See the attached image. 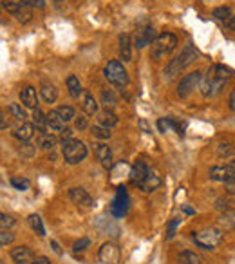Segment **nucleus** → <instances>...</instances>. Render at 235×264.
Instances as JSON below:
<instances>
[{"label":"nucleus","mask_w":235,"mask_h":264,"mask_svg":"<svg viewBox=\"0 0 235 264\" xmlns=\"http://www.w3.org/2000/svg\"><path fill=\"white\" fill-rule=\"evenodd\" d=\"M101 219H103L105 226H103V224H100V223H96V228L100 230L101 233H105V235L118 237V233H120V228H118V226H116V224L112 223L111 219H107V217H101Z\"/></svg>","instance_id":"nucleus-25"},{"label":"nucleus","mask_w":235,"mask_h":264,"mask_svg":"<svg viewBox=\"0 0 235 264\" xmlns=\"http://www.w3.org/2000/svg\"><path fill=\"white\" fill-rule=\"evenodd\" d=\"M185 212H187V214H194V210L188 208V206H185Z\"/></svg>","instance_id":"nucleus-55"},{"label":"nucleus","mask_w":235,"mask_h":264,"mask_svg":"<svg viewBox=\"0 0 235 264\" xmlns=\"http://www.w3.org/2000/svg\"><path fill=\"white\" fill-rule=\"evenodd\" d=\"M13 241H15V233L8 232V230H2V233H0V244H2V246H8Z\"/></svg>","instance_id":"nucleus-40"},{"label":"nucleus","mask_w":235,"mask_h":264,"mask_svg":"<svg viewBox=\"0 0 235 264\" xmlns=\"http://www.w3.org/2000/svg\"><path fill=\"white\" fill-rule=\"evenodd\" d=\"M56 145V138L49 132H38L36 136V147L42 148V150H53Z\"/></svg>","instance_id":"nucleus-19"},{"label":"nucleus","mask_w":235,"mask_h":264,"mask_svg":"<svg viewBox=\"0 0 235 264\" xmlns=\"http://www.w3.org/2000/svg\"><path fill=\"white\" fill-rule=\"evenodd\" d=\"M82 107H84V112L87 116H94L96 112H98V101L94 100V96L89 91L84 92V103H82Z\"/></svg>","instance_id":"nucleus-22"},{"label":"nucleus","mask_w":235,"mask_h":264,"mask_svg":"<svg viewBox=\"0 0 235 264\" xmlns=\"http://www.w3.org/2000/svg\"><path fill=\"white\" fill-rule=\"evenodd\" d=\"M9 112H11V116L18 121H24L25 120V111L22 109L20 103H9Z\"/></svg>","instance_id":"nucleus-35"},{"label":"nucleus","mask_w":235,"mask_h":264,"mask_svg":"<svg viewBox=\"0 0 235 264\" xmlns=\"http://www.w3.org/2000/svg\"><path fill=\"white\" fill-rule=\"evenodd\" d=\"M13 136L16 138V140H20L22 143H25V141H29L33 136H35V125L33 123H28V121H22L20 127H16L15 132H13Z\"/></svg>","instance_id":"nucleus-16"},{"label":"nucleus","mask_w":235,"mask_h":264,"mask_svg":"<svg viewBox=\"0 0 235 264\" xmlns=\"http://www.w3.org/2000/svg\"><path fill=\"white\" fill-rule=\"evenodd\" d=\"M24 2L22 0H2V8L6 9L8 13H11L13 16L16 15V13L20 11L22 8H24Z\"/></svg>","instance_id":"nucleus-29"},{"label":"nucleus","mask_w":235,"mask_h":264,"mask_svg":"<svg viewBox=\"0 0 235 264\" xmlns=\"http://www.w3.org/2000/svg\"><path fill=\"white\" fill-rule=\"evenodd\" d=\"M161 183H163V181H161L160 176H155V174H150V176L145 179V183L141 184L140 188L143 190V192L150 194V192H154V190H158V188L161 187Z\"/></svg>","instance_id":"nucleus-26"},{"label":"nucleus","mask_w":235,"mask_h":264,"mask_svg":"<svg viewBox=\"0 0 235 264\" xmlns=\"http://www.w3.org/2000/svg\"><path fill=\"white\" fill-rule=\"evenodd\" d=\"M94 154H96V157H98V161L101 163V167L103 168H111L112 167V150H111V147L109 145H105V143H98V145H94Z\"/></svg>","instance_id":"nucleus-15"},{"label":"nucleus","mask_w":235,"mask_h":264,"mask_svg":"<svg viewBox=\"0 0 235 264\" xmlns=\"http://www.w3.org/2000/svg\"><path fill=\"white\" fill-rule=\"evenodd\" d=\"M47 128L51 132H62L65 128V121L62 120V116L58 114L56 109L47 114Z\"/></svg>","instance_id":"nucleus-18"},{"label":"nucleus","mask_w":235,"mask_h":264,"mask_svg":"<svg viewBox=\"0 0 235 264\" xmlns=\"http://www.w3.org/2000/svg\"><path fill=\"white\" fill-rule=\"evenodd\" d=\"M158 128H160V132H168L170 130V121H168V118H160V120H158Z\"/></svg>","instance_id":"nucleus-44"},{"label":"nucleus","mask_w":235,"mask_h":264,"mask_svg":"<svg viewBox=\"0 0 235 264\" xmlns=\"http://www.w3.org/2000/svg\"><path fill=\"white\" fill-rule=\"evenodd\" d=\"M69 199H71L78 208L91 210L92 206H94V201H92V197L89 196V192L80 187H74L69 190Z\"/></svg>","instance_id":"nucleus-10"},{"label":"nucleus","mask_w":235,"mask_h":264,"mask_svg":"<svg viewBox=\"0 0 235 264\" xmlns=\"http://www.w3.org/2000/svg\"><path fill=\"white\" fill-rule=\"evenodd\" d=\"M101 103L105 105V109H114L116 103H118V98H116V94L112 91H107V89H103L101 91Z\"/></svg>","instance_id":"nucleus-30"},{"label":"nucleus","mask_w":235,"mask_h":264,"mask_svg":"<svg viewBox=\"0 0 235 264\" xmlns=\"http://www.w3.org/2000/svg\"><path fill=\"white\" fill-rule=\"evenodd\" d=\"M11 226H15V219H13L11 216H8V214H2V216H0V228L8 230L11 228Z\"/></svg>","instance_id":"nucleus-38"},{"label":"nucleus","mask_w":235,"mask_h":264,"mask_svg":"<svg viewBox=\"0 0 235 264\" xmlns=\"http://www.w3.org/2000/svg\"><path fill=\"white\" fill-rule=\"evenodd\" d=\"M35 150H36V148L33 147V145H29L28 141H25V143H22V145H20V152L24 154V156H28V157H31L33 154H35Z\"/></svg>","instance_id":"nucleus-43"},{"label":"nucleus","mask_w":235,"mask_h":264,"mask_svg":"<svg viewBox=\"0 0 235 264\" xmlns=\"http://www.w3.org/2000/svg\"><path fill=\"white\" fill-rule=\"evenodd\" d=\"M197 56H199L197 49H195L192 44H188L187 47L181 51V55H177L174 60H170L167 64V67H165V78H167V80H172V78H175L181 71H185L188 65L194 64Z\"/></svg>","instance_id":"nucleus-2"},{"label":"nucleus","mask_w":235,"mask_h":264,"mask_svg":"<svg viewBox=\"0 0 235 264\" xmlns=\"http://www.w3.org/2000/svg\"><path fill=\"white\" fill-rule=\"evenodd\" d=\"M179 224V219H172L167 226V239H172L175 235V226Z\"/></svg>","instance_id":"nucleus-41"},{"label":"nucleus","mask_w":235,"mask_h":264,"mask_svg":"<svg viewBox=\"0 0 235 264\" xmlns=\"http://www.w3.org/2000/svg\"><path fill=\"white\" fill-rule=\"evenodd\" d=\"M55 2H64V0H55Z\"/></svg>","instance_id":"nucleus-56"},{"label":"nucleus","mask_w":235,"mask_h":264,"mask_svg":"<svg viewBox=\"0 0 235 264\" xmlns=\"http://www.w3.org/2000/svg\"><path fill=\"white\" fill-rule=\"evenodd\" d=\"M179 262L181 264H201V257L195 252H190V250H185L179 255Z\"/></svg>","instance_id":"nucleus-31"},{"label":"nucleus","mask_w":235,"mask_h":264,"mask_svg":"<svg viewBox=\"0 0 235 264\" xmlns=\"http://www.w3.org/2000/svg\"><path fill=\"white\" fill-rule=\"evenodd\" d=\"M158 38L154 33V28L152 25H145V28H140L136 31V38H134V45L138 49H143L147 45L154 44V40Z\"/></svg>","instance_id":"nucleus-12"},{"label":"nucleus","mask_w":235,"mask_h":264,"mask_svg":"<svg viewBox=\"0 0 235 264\" xmlns=\"http://www.w3.org/2000/svg\"><path fill=\"white\" fill-rule=\"evenodd\" d=\"M140 125H141V127H143V130L147 132V134H150V128H148L147 121H145V120H141V121H140Z\"/></svg>","instance_id":"nucleus-54"},{"label":"nucleus","mask_w":235,"mask_h":264,"mask_svg":"<svg viewBox=\"0 0 235 264\" xmlns=\"http://www.w3.org/2000/svg\"><path fill=\"white\" fill-rule=\"evenodd\" d=\"M201 76H203V72H201V71H195V72H190V74H185V76L181 78L179 85H177V96H179V98H187L188 94H190V92L201 84Z\"/></svg>","instance_id":"nucleus-8"},{"label":"nucleus","mask_w":235,"mask_h":264,"mask_svg":"<svg viewBox=\"0 0 235 264\" xmlns=\"http://www.w3.org/2000/svg\"><path fill=\"white\" fill-rule=\"evenodd\" d=\"M219 226L221 230H235V210H228V212H224L223 216L219 217Z\"/></svg>","instance_id":"nucleus-24"},{"label":"nucleus","mask_w":235,"mask_h":264,"mask_svg":"<svg viewBox=\"0 0 235 264\" xmlns=\"http://www.w3.org/2000/svg\"><path fill=\"white\" fill-rule=\"evenodd\" d=\"M98 259L103 264H120L121 259V250L116 243H103L101 244L100 252H98Z\"/></svg>","instance_id":"nucleus-7"},{"label":"nucleus","mask_w":235,"mask_h":264,"mask_svg":"<svg viewBox=\"0 0 235 264\" xmlns=\"http://www.w3.org/2000/svg\"><path fill=\"white\" fill-rule=\"evenodd\" d=\"M40 96L45 103L51 105V103H55L56 98H58V91H56V87L53 84H44L40 87Z\"/></svg>","instance_id":"nucleus-23"},{"label":"nucleus","mask_w":235,"mask_h":264,"mask_svg":"<svg viewBox=\"0 0 235 264\" xmlns=\"http://www.w3.org/2000/svg\"><path fill=\"white\" fill-rule=\"evenodd\" d=\"M65 85H67V91L69 94H71V98H80V94L84 92L80 80H78V76H74V74H69L67 80H65Z\"/></svg>","instance_id":"nucleus-21"},{"label":"nucleus","mask_w":235,"mask_h":264,"mask_svg":"<svg viewBox=\"0 0 235 264\" xmlns=\"http://www.w3.org/2000/svg\"><path fill=\"white\" fill-rule=\"evenodd\" d=\"M33 264H51V260H49L45 255H40V257H36V259L33 260Z\"/></svg>","instance_id":"nucleus-51"},{"label":"nucleus","mask_w":235,"mask_h":264,"mask_svg":"<svg viewBox=\"0 0 235 264\" xmlns=\"http://www.w3.org/2000/svg\"><path fill=\"white\" fill-rule=\"evenodd\" d=\"M25 6L29 8H36V9H44L45 8V0H22Z\"/></svg>","instance_id":"nucleus-42"},{"label":"nucleus","mask_w":235,"mask_h":264,"mask_svg":"<svg viewBox=\"0 0 235 264\" xmlns=\"http://www.w3.org/2000/svg\"><path fill=\"white\" fill-rule=\"evenodd\" d=\"M20 101L24 107L28 109H38V94H36V89L31 87V85H28V87H24L20 91Z\"/></svg>","instance_id":"nucleus-14"},{"label":"nucleus","mask_w":235,"mask_h":264,"mask_svg":"<svg viewBox=\"0 0 235 264\" xmlns=\"http://www.w3.org/2000/svg\"><path fill=\"white\" fill-rule=\"evenodd\" d=\"M118 116H116L114 112L111 111V109H105L103 112H101V116H100V123L107 125V127H114V125H118Z\"/></svg>","instance_id":"nucleus-32"},{"label":"nucleus","mask_w":235,"mask_h":264,"mask_svg":"<svg viewBox=\"0 0 235 264\" xmlns=\"http://www.w3.org/2000/svg\"><path fill=\"white\" fill-rule=\"evenodd\" d=\"M33 125H35L36 132H47V114H44V112L40 111V109H35L33 111Z\"/></svg>","instance_id":"nucleus-20"},{"label":"nucleus","mask_w":235,"mask_h":264,"mask_svg":"<svg viewBox=\"0 0 235 264\" xmlns=\"http://www.w3.org/2000/svg\"><path fill=\"white\" fill-rule=\"evenodd\" d=\"M215 206H217V210H223V212H228V210H231V206H230V203H228L226 199H223V197H221V199H217L215 201Z\"/></svg>","instance_id":"nucleus-46"},{"label":"nucleus","mask_w":235,"mask_h":264,"mask_svg":"<svg viewBox=\"0 0 235 264\" xmlns=\"http://www.w3.org/2000/svg\"><path fill=\"white\" fill-rule=\"evenodd\" d=\"M226 25H228V29H231V31H235V15L231 16L230 20L226 22Z\"/></svg>","instance_id":"nucleus-52"},{"label":"nucleus","mask_w":235,"mask_h":264,"mask_svg":"<svg viewBox=\"0 0 235 264\" xmlns=\"http://www.w3.org/2000/svg\"><path fill=\"white\" fill-rule=\"evenodd\" d=\"M120 58L123 62L132 60V42H130V35H127V33L120 35Z\"/></svg>","instance_id":"nucleus-17"},{"label":"nucleus","mask_w":235,"mask_h":264,"mask_svg":"<svg viewBox=\"0 0 235 264\" xmlns=\"http://www.w3.org/2000/svg\"><path fill=\"white\" fill-rule=\"evenodd\" d=\"M230 78H231V69L224 67V65H212L201 76V84H199L201 94L204 98L217 96L224 89V85L228 84Z\"/></svg>","instance_id":"nucleus-1"},{"label":"nucleus","mask_w":235,"mask_h":264,"mask_svg":"<svg viewBox=\"0 0 235 264\" xmlns=\"http://www.w3.org/2000/svg\"><path fill=\"white\" fill-rule=\"evenodd\" d=\"M89 246H91V239H87V237H82L80 241H76V243L72 244V252H74V253L85 252Z\"/></svg>","instance_id":"nucleus-37"},{"label":"nucleus","mask_w":235,"mask_h":264,"mask_svg":"<svg viewBox=\"0 0 235 264\" xmlns=\"http://www.w3.org/2000/svg\"><path fill=\"white\" fill-rule=\"evenodd\" d=\"M11 184L16 188V190H28L29 188V181L28 179H24V177H13L11 179Z\"/></svg>","instance_id":"nucleus-39"},{"label":"nucleus","mask_w":235,"mask_h":264,"mask_svg":"<svg viewBox=\"0 0 235 264\" xmlns=\"http://www.w3.org/2000/svg\"><path fill=\"white\" fill-rule=\"evenodd\" d=\"M8 127H9L8 116H6V112H2V114H0V128H2V130H6Z\"/></svg>","instance_id":"nucleus-49"},{"label":"nucleus","mask_w":235,"mask_h":264,"mask_svg":"<svg viewBox=\"0 0 235 264\" xmlns=\"http://www.w3.org/2000/svg\"><path fill=\"white\" fill-rule=\"evenodd\" d=\"M223 230L217 228V226H212V228H203L199 232H194L192 239L194 243L203 250H214L217 248L223 241Z\"/></svg>","instance_id":"nucleus-3"},{"label":"nucleus","mask_w":235,"mask_h":264,"mask_svg":"<svg viewBox=\"0 0 235 264\" xmlns=\"http://www.w3.org/2000/svg\"><path fill=\"white\" fill-rule=\"evenodd\" d=\"M9 255L15 264H33V260H35V253L29 246H16L11 250Z\"/></svg>","instance_id":"nucleus-13"},{"label":"nucleus","mask_w":235,"mask_h":264,"mask_svg":"<svg viewBox=\"0 0 235 264\" xmlns=\"http://www.w3.org/2000/svg\"><path fill=\"white\" fill-rule=\"evenodd\" d=\"M91 130H92V136L98 138V140H109V138H111V134H112L111 127H107V125H103V123L94 125Z\"/></svg>","instance_id":"nucleus-28"},{"label":"nucleus","mask_w":235,"mask_h":264,"mask_svg":"<svg viewBox=\"0 0 235 264\" xmlns=\"http://www.w3.org/2000/svg\"><path fill=\"white\" fill-rule=\"evenodd\" d=\"M177 45V36L172 35V33H161L158 38L152 44V52L150 56L154 60H160V58H165L167 55H170L172 51Z\"/></svg>","instance_id":"nucleus-5"},{"label":"nucleus","mask_w":235,"mask_h":264,"mask_svg":"<svg viewBox=\"0 0 235 264\" xmlns=\"http://www.w3.org/2000/svg\"><path fill=\"white\" fill-rule=\"evenodd\" d=\"M31 16H33L31 8H29V6H24V8H22L20 11H18V13L15 15V18H16L18 22H22V24H28V22L31 20Z\"/></svg>","instance_id":"nucleus-36"},{"label":"nucleus","mask_w":235,"mask_h":264,"mask_svg":"<svg viewBox=\"0 0 235 264\" xmlns=\"http://www.w3.org/2000/svg\"><path fill=\"white\" fill-rule=\"evenodd\" d=\"M60 140H62V143L72 140V130H71V128H64V130L60 132Z\"/></svg>","instance_id":"nucleus-48"},{"label":"nucleus","mask_w":235,"mask_h":264,"mask_svg":"<svg viewBox=\"0 0 235 264\" xmlns=\"http://www.w3.org/2000/svg\"><path fill=\"white\" fill-rule=\"evenodd\" d=\"M56 111H58V114H60L62 120H64L65 123L76 118V112H74V109H72L71 105H60V107L56 109Z\"/></svg>","instance_id":"nucleus-34"},{"label":"nucleus","mask_w":235,"mask_h":264,"mask_svg":"<svg viewBox=\"0 0 235 264\" xmlns=\"http://www.w3.org/2000/svg\"><path fill=\"white\" fill-rule=\"evenodd\" d=\"M128 194L125 190V187H118L116 190V197L112 199V204H111V212L114 217H123L128 210Z\"/></svg>","instance_id":"nucleus-9"},{"label":"nucleus","mask_w":235,"mask_h":264,"mask_svg":"<svg viewBox=\"0 0 235 264\" xmlns=\"http://www.w3.org/2000/svg\"><path fill=\"white\" fill-rule=\"evenodd\" d=\"M28 221H29V226L33 228V232H36V235H38V237H44L45 235V228H44V223H42L40 216L31 214Z\"/></svg>","instance_id":"nucleus-27"},{"label":"nucleus","mask_w":235,"mask_h":264,"mask_svg":"<svg viewBox=\"0 0 235 264\" xmlns=\"http://www.w3.org/2000/svg\"><path fill=\"white\" fill-rule=\"evenodd\" d=\"M103 72H105V78H107L112 85H116V87H125V85L128 84V72L121 62L118 60L109 62V64L105 65Z\"/></svg>","instance_id":"nucleus-6"},{"label":"nucleus","mask_w":235,"mask_h":264,"mask_svg":"<svg viewBox=\"0 0 235 264\" xmlns=\"http://www.w3.org/2000/svg\"><path fill=\"white\" fill-rule=\"evenodd\" d=\"M62 156H64L65 163L78 165L87 157V147H85L84 141L72 138V140H69L64 143V147H62Z\"/></svg>","instance_id":"nucleus-4"},{"label":"nucleus","mask_w":235,"mask_h":264,"mask_svg":"<svg viewBox=\"0 0 235 264\" xmlns=\"http://www.w3.org/2000/svg\"><path fill=\"white\" fill-rule=\"evenodd\" d=\"M148 176H150V170H148L145 161H136L130 167V172H128V179H130V183L136 184V187H141Z\"/></svg>","instance_id":"nucleus-11"},{"label":"nucleus","mask_w":235,"mask_h":264,"mask_svg":"<svg viewBox=\"0 0 235 264\" xmlns=\"http://www.w3.org/2000/svg\"><path fill=\"white\" fill-rule=\"evenodd\" d=\"M235 152V148L231 147L230 143H221L219 145V154L221 156H228V154H233Z\"/></svg>","instance_id":"nucleus-45"},{"label":"nucleus","mask_w":235,"mask_h":264,"mask_svg":"<svg viewBox=\"0 0 235 264\" xmlns=\"http://www.w3.org/2000/svg\"><path fill=\"white\" fill-rule=\"evenodd\" d=\"M74 125H76V128H78V130H85V128H87V118L85 116H80V118H76L74 120Z\"/></svg>","instance_id":"nucleus-47"},{"label":"nucleus","mask_w":235,"mask_h":264,"mask_svg":"<svg viewBox=\"0 0 235 264\" xmlns=\"http://www.w3.org/2000/svg\"><path fill=\"white\" fill-rule=\"evenodd\" d=\"M212 15L217 18V20H221V22H228L231 18V9L230 8H226V6H221V8H215L214 9V13Z\"/></svg>","instance_id":"nucleus-33"},{"label":"nucleus","mask_w":235,"mask_h":264,"mask_svg":"<svg viewBox=\"0 0 235 264\" xmlns=\"http://www.w3.org/2000/svg\"><path fill=\"white\" fill-rule=\"evenodd\" d=\"M51 246H53V250L58 253V255H62V250H60V246H58V243H56V241H51Z\"/></svg>","instance_id":"nucleus-53"},{"label":"nucleus","mask_w":235,"mask_h":264,"mask_svg":"<svg viewBox=\"0 0 235 264\" xmlns=\"http://www.w3.org/2000/svg\"><path fill=\"white\" fill-rule=\"evenodd\" d=\"M228 103H230V109L235 112V87L231 89V92H230V98H228Z\"/></svg>","instance_id":"nucleus-50"}]
</instances>
